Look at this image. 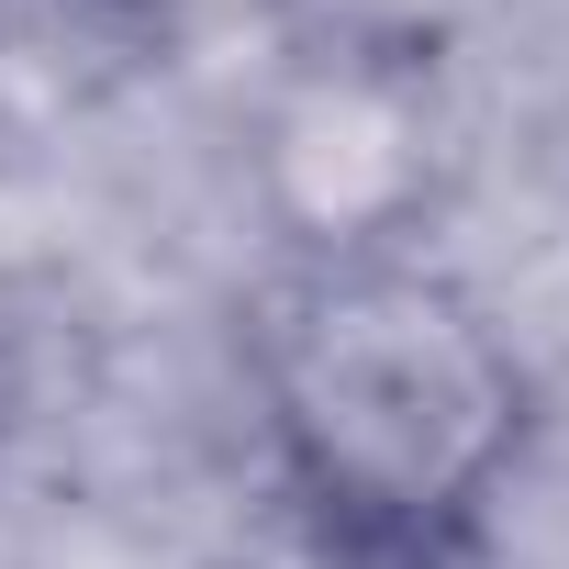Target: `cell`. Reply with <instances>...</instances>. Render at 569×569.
I'll return each mask as SVG.
<instances>
[{
	"mask_svg": "<svg viewBox=\"0 0 569 569\" xmlns=\"http://www.w3.org/2000/svg\"><path fill=\"white\" fill-rule=\"evenodd\" d=\"M257 402L291 502L347 569H447L525 458V358L413 246L302 257L257 325Z\"/></svg>",
	"mask_w": 569,
	"mask_h": 569,
	"instance_id": "6da1fadb",
	"label": "cell"
},
{
	"mask_svg": "<svg viewBox=\"0 0 569 569\" xmlns=\"http://www.w3.org/2000/svg\"><path fill=\"white\" fill-rule=\"evenodd\" d=\"M268 190L302 223L313 257L402 246V212L425 201V123H413V101L391 79H369V68L302 79L279 101V123H268Z\"/></svg>",
	"mask_w": 569,
	"mask_h": 569,
	"instance_id": "7a4b0ae2",
	"label": "cell"
},
{
	"mask_svg": "<svg viewBox=\"0 0 569 569\" xmlns=\"http://www.w3.org/2000/svg\"><path fill=\"white\" fill-rule=\"evenodd\" d=\"M101 12L157 34V46H234V34H268L291 0H101Z\"/></svg>",
	"mask_w": 569,
	"mask_h": 569,
	"instance_id": "3957f363",
	"label": "cell"
}]
</instances>
